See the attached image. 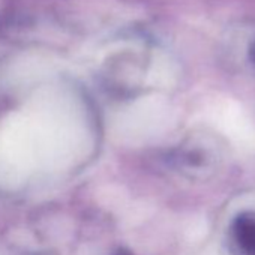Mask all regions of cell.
Returning <instances> with one entry per match:
<instances>
[{"instance_id": "obj_2", "label": "cell", "mask_w": 255, "mask_h": 255, "mask_svg": "<svg viewBox=\"0 0 255 255\" xmlns=\"http://www.w3.org/2000/svg\"><path fill=\"white\" fill-rule=\"evenodd\" d=\"M249 57H251V60L255 63V42L251 45V50H249Z\"/></svg>"}, {"instance_id": "obj_1", "label": "cell", "mask_w": 255, "mask_h": 255, "mask_svg": "<svg viewBox=\"0 0 255 255\" xmlns=\"http://www.w3.org/2000/svg\"><path fill=\"white\" fill-rule=\"evenodd\" d=\"M233 237L245 255H255V216L239 215L233 222Z\"/></svg>"}]
</instances>
